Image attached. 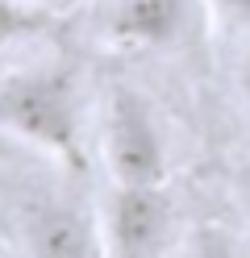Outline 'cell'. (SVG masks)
<instances>
[{"label":"cell","mask_w":250,"mask_h":258,"mask_svg":"<svg viewBox=\"0 0 250 258\" xmlns=\"http://www.w3.org/2000/svg\"><path fill=\"white\" fill-rule=\"evenodd\" d=\"M0 134L55 158L63 167L88 163V100L71 71L25 67L0 75Z\"/></svg>","instance_id":"6da1fadb"},{"label":"cell","mask_w":250,"mask_h":258,"mask_svg":"<svg viewBox=\"0 0 250 258\" xmlns=\"http://www.w3.org/2000/svg\"><path fill=\"white\" fill-rule=\"evenodd\" d=\"M100 158L121 187H163L167 183V134L159 112L133 88H113L96 112Z\"/></svg>","instance_id":"7a4b0ae2"},{"label":"cell","mask_w":250,"mask_h":258,"mask_svg":"<svg viewBox=\"0 0 250 258\" xmlns=\"http://www.w3.org/2000/svg\"><path fill=\"white\" fill-rule=\"evenodd\" d=\"M205 17V0H92L88 29L109 50L167 54L179 50Z\"/></svg>","instance_id":"3957f363"},{"label":"cell","mask_w":250,"mask_h":258,"mask_svg":"<svg viewBox=\"0 0 250 258\" xmlns=\"http://www.w3.org/2000/svg\"><path fill=\"white\" fill-rule=\"evenodd\" d=\"M179 246L175 237V208L167 187H121L100 213V254L105 258H171Z\"/></svg>","instance_id":"277c9868"},{"label":"cell","mask_w":250,"mask_h":258,"mask_svg":"<svg viewBox=\"0 0 250 258\" xmlns=\"http://www.w3.org/2000/svg\"><path fill=\"white\" fill-rule=\"evenodd\" d=\"M25 258H105L100 221L71 200H38L21 221Z\"/></svg>","instance_id":"5b68a950"},{"label":"cell","mask_w":250,"mask_h":258,"mask_svg":"<svg viewBox=\"0 0 250 258\" xmlns=\"http://www.w3.org/2000/svg\"><path fill=\"white\" fill-rule=\"evenodd\" d=\"M171 258H246V254H242L238 237L229 229H221V225H200L188 237H179Z\"/></svg>","instance_id":"8992f818"},{"label":"cell","mask_w":250,"mask_h":258,"mask_svg":"<svg viewBox=\"0 0 250 258\" xmlns=\"http://www.w3.org/2000/svg\"><path fill=\"white\" fill-rule=\"evenodd\" d=\"M42 29L38 0H0V54Z\"/></svg>","instance_id":"52a82bcc"},{"label":"cell","mask_w":250,"mask_h":258,"mask_svg":"<svg viewBox=\"0 0 250 258\" xmlns=\"http://www.w3.org/2000/svg\"><path fill=\"white\" fill-rule=\"evenodd\" d=\"M205 9L229 29H250V0H205Z\"/></svg>","instance_id":"ba28073f"},{"label":"cell","mask_w":250,"mask_h":258,"mask_svg":"<svg viewBox=\"0 0 250 258\" xmlns=\"http://www.w3.org/2000/svg\"><path fill=\"white\" fill-rule=\"evenodd\" d=\"M242 100H246V112H250V62L242 67Z\"/></svg>","instance_id":"9c48e42d"},{"label":"cell","mask_w":250,"mask_h":258,"mask_svg":"<svg viewBox=\"0 0 250 258\" xmlns=\"http://www.w3.org/2000/svg\"><path fill=\"white\" fill-rule=\"evenodd\" d=\"M242 196H246V213H250V179H246V191H242Z\"/></svg>","instance_id":"30bf717a"}]
</instances>
